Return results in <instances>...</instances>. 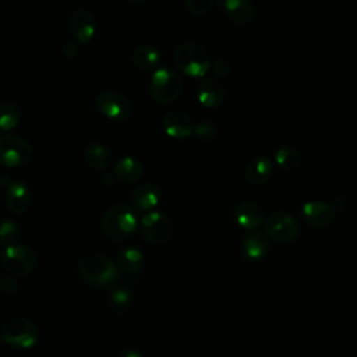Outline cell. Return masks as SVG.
<instances>
[{
    "mask_svg": "<svg viewBox=\"0 0 357 357\" xmlns=\"http://www.w3.org/2000/svg\"><path fill=\"white\" fill-rule=\"evenodd\" d=\"M139 225L138 215L134 208L127 204H114L107 208L100 218V229L103 234L113 240H121L131 234Z\"/></svg>",
    "mask_w": 357,
    "mask_h": 357,
    "instance_id": "cell-1",
    "label": "cell"
},
{
    "mask_svg": "<svg viewBox=\"0 0 357 357\" xmlns=\"http://www.w3.org/2000/svg\"><path fill=\"white\" fill-rule=\"evenodd\" d=\"M173 61L176 67L190 77H204L212 66L208 50L194 40L177 45L173 53Z\"/></svg>",
    "mask_w": 357,
    "mask_h": 357,
    "instance_id": "cell-2",
    "label": "cell"
},
{
    "mask_svg": "<svg viewBox=\"0 0 357 357\" xmlns=\"http://www.w3.org/2000/svg\"><path fill=\"white\" fill-rule=\"evenodd\" d=\"M79 276L92 286H106L119 276L117 265L106 255L93 252L84 255L77 265Z\"/></svg>",
    "mask_w": 357,
    "mask_h": 357,
    "instance_id": "cell-3",
    "label": "cell"
},
{
    "mask_svg": "<svg viewBox=\"0 0 357 357\" xmlns=\"http://www.w3.org/2000/svg\"><path fill=\"white\" fill-rule=\"evenodd\" d=\"M183 91L181 77L166 66H159L151 77L149 93L158 103H170L176 100Z\"/></svg>",
    "mask_w": 357,
    "mask_h": 357,
    "instance_id": "cell-4",
    "label": "cell"
},
{
    "mask_svg": "<svg viewBox=\"0 0 357 357\" xmlns=\"http://www.w3.org/2000/svg\"><path fill=\"white\" fill-rule=\"evenodd\" d=\"M0 261L3 268L15 276L29 275L38 264L35 251L24 244H11L1 250Z\"/></svg>",
    "mask_w": 357,
    "mask_h": 357,
    "instance_id": "cell-5",
    "label": "cell"
},
{
    "mask_svg": "<svg viewBox=\"0 0 357 357\" xmlns=\"http://www.w3.org/2000/svg\"><path fill=\"white\" fill-rule=\"evenodd\" d=\"M1 337L6 343L14 347L29 349L36 343L39 329L31 319L25 317H13L3 325Z\"/></svg>",
    "mask_w": 357,
    "mask_h": 357,
    "instance_id": "cell-6",
    "label": "cell"
},
{
    "mask_svg": "<svg viewBox=\"0 0 357 357\" xmlns=\"http://www.w3.org/2000/svg\"><path fill=\"white\" fill-rule=\"evenodd\" d=\"M32 156L31 144L17 134L0 135V163L15 167L26 163Z\"/></svg>",
    "mask_w": 357,
    "mask_h": 357,
    "instance_id": "cell-7",
    "label": "cell"
},
{
    "mask_svg": "<svg viewBox=\"0 0 357 357\" xmlns=\"http://www.w3.org/2000/svg\"><path fill=\"white\" fill-rule=\"evenodd\" d=\"M139 230L148 241L153 244H160L172 236L173 220L167 213L155 209L141 216Z\"/></svg>",
    "mask_w": 357,
    "mask_h": 357,
    "instance_id": "cell-8",
    "label": "cell"
},
{
    "mask_svg": "<svg viewBox=\"0 0 357 357\" xmlns=\"http://www.w3.org/2000/svg\"><path fill=\"white\" fill-rule=\"evenodd\" d=\"M264 229L268 237L280 243L293 241L300 233V225L297 219L286 211L272 212L265 220Z\"/></svg>",
    "mask_w": 357,
    "mask_h": 357,
    "instance_id": "cell-9",
    "label": "cell"
},
{
    "mask_svg": "<svg viewBox=\"0 0 357 357\" xmlns=\"http://www.w3.org/2000/svg\"><path fill=\"white\" fill-rule=\"evenodd\" d=\"M96 110L112 119V120H124L131 113V102L130 99L116 91H100L93 100Z\"/></svg>",
    "mask_w": 357,
    "mask_h": 357,
    "instance_id": "cell-10",
    "label": "cell"
},
{
    "mask_svg": "<svg viewBox=\"0 0 357 357\" xmlns=\"http://www.w3.org/2000/svg\"><path fill=\"white\" fill-rule=\"evenodd\" d=\"M301 216L305 223L315 227H328L333 223L336 218V212L332 205L328 202L312 199L305 201L301 205Z\"/></svg>",
    "mask_w": 357,
    "mask_h": 357,
    "instance_id": "cell-11",
    "label": "cell"
},
{
    "mask_svg": "<svg viewBox=\"0 0 357 357\" xmlns=\"http://www.w3.org/2000/svg\"><path fill=\"white\" fill-rule=\"evenodd\" d=\"M95 17L86 8H75L68 18V29L74 40L88 43L95 33Z\"/></svg>",
    "mask_w": 357,
    "mask_h": 357,
    "instance_id": "cell-12",
    "label": "cell"
},
{
    "mask_svg": "<svg viewBox=\"0 0 357 357\" xmlns=\"http://www.w3.org/2000/svg\"><path fill=\"white\" fill-rule=\"evenodd\" d=\"M165 132L173 138H187L194 134V121L188 113L180 109H173L166 112L162 120Z\"/></svg>",
    "mask_w": 357,
    "mask_h": 357,
    "instance_id": "cell-13",
    "label": "cell"
},
{
    "mask_svg": "<svg viewBox=\"0 0 357 357\" xmlns=\"http://www.w3.org/2000/svg\"><path fill=\"white\" fill-rule=\"evenodd\" d=\"M7 208L14 213H24L29 209L32 194L29 187L21 180H13L7 184L4 194Z\"/></svg>",
    "mask_w": 357,
    "mask_h": 357,
    "instance_id": "cell-14",
    "label": "cell"
},
{
    "mask_svg": "<svg viewBox=\"0 0 357 357\" xmlns=\"http://www.w3.org/2000/svg\"><path fill=\"white\" fill-rule=\"evenodd\" d=\"M160 199H162V191L153 183H141L134 188L131 194L134 209L144 213L155 211Z\"/></svg>",
    "mask_w": 357,
    "mask_h": 357,
    "instance_id": "cell-15",
    "label": "cell"
},
{
    "mask_svg": "<svg viewBox=\"0 0 357 357\" xmlns=\"http://www.w3.org/2000/svg\"><path fill=\"white\" fill-rule=\"evenodd\" d=\"M226 91L223 84L218 78L206 77L204 78L197 88V98L204 106L215 107L219 106L225 99Z\"/></svg>",
    "mask_w": 357,
    "mask_h": 357,
    "instance_id": "cell-16",
    "label": "cell"
},
{
    "mask_svg": "<svg viewBox=\"0 0 357 357\" xmlns=\"http://www.w3.org/2000/svg\"><path fill=\"white\" fill-rule=\"evenodd\" d=\"M160 59L162 53L159 47L152 43H141L135 46L131 53V61L134 66L144 71H155L160 64Z\"/></svg>",
    "mask_w": 357,
    "mask_h": 357,
    "instance_id": "cell-17",
    "label": "cell"
},
{
    "mask_svg": "<svg viewBox=\"0 0 357 357\" xmlns=\"http://www.w3.org/2000/svg\"><path fill=\"white\" fill-rule=\"evenodd\" d=\"M234 219L244 229H255L264 222V209L255 202L244 201L236 206Z\"/></svg>",
    "mask_w": 357,
    "mask_h": 357,
    "instance_id": "cell-18",
    "label": "cell"
},
{
    "mask_svg": "<svg viewBox=\"0 0 357 357\" xmlns=\"http://www.w3.org/2000/svg\"><path fill=\"white\" fill-rule=\"evenodd\" d=\"M269 250V241L262 231H251L244 236L241 241V254L250 261L262 258Z\"/></svg>",
    "mask_w": 357,
    "mask_h": 357,
    "instance_id": "cell-19",
    "label": "cell"
},
{
    "mask_svg": "<svg viewBox=\"0 0 357 357\" xmlns=\"http://www.w3.org/2000/svg\"><path fill=\"white\" fill-rule=\"evenodd\" d=\"M220 6L229 15V18L240 25L248 24L255 15V6L250 0H223Z\"/></svg>",
    "mask_w": 357,
    "mask_h": 357,
    "instance_id": "cell-20",
    "label": "cell"
},
{
    "mask_svg": "<svg viewBox=\"0 0 357 357\" xmlns=\"http://www.w3.org/2000/svg\"><path fill=\"white\" fill-rule=\"evenodd\" d=\"M272 167V160L266 155H257L245 166L244 174L251 184H262L269 178Z\"/></svg>",
    "mask_w": 357,
    "mask_h": 357,
    "instance_id": "cell-21",
    "label": "cell"
},
{
    "mask_svg": "<svg viewBox=\"0 0 357 357\" xmlns=\"http://www.w3.org/2000/svg\"><path fill=\"white\" fill-rule=\"evenodd\" d=\"M142 173V162L132 155H124L114 163V174L123 181H137Z\"/></svg>",
    "mask_w": 357,
    "mask_h": 357,
    "instance_id": "cell-22",
    "label": "cell"
},
{
    "mask_svg": "<svg viewBox=\"0 0 357 357\" xmlns=\"http://www.w3.org/2000/svg\"><path fill=\"white\" fill-rule=\"evenodd\" d=\"M113 155L110 149L102 142H92L85 149V160L95 170L107 169L112 163Z\"/></svg>",
    "mask_w": 357,
    "mask_h": 357,
    "instance_id": "cell-23",
    "label": "cell"
},
{
    "mask_svg": "<svg viewBox=\"0 0 357 357\" xmlns=\"http://www.w3.org/2000/svg\"><path fill=\"white\" fill-rule=\"evenodd\" d=\"M144 265V254L139 248L135 247H124L117 254V266L127 272L135 273L141 271Z\"/></svg>",
    "mask_w": 357,
    "mask_h": 357,
    "instance_id": "cell-24",
    "label": "cell"
},
{
    "mask_svg": "<svg viewBox=\"0 0 357 357\" xmlns=\"http://www.w3.org/2000/svg\"><path fill=\"white\" fill-rule=\"evenodd\" d=\"M21 119L20 107L13 102H6L0 105V131L13 130Z\"/></svg>",
    "mask_w": 357,
    "mask_h": 357,
    "instance_id": "cell-25",
    "label": "cell"
},
{
    "mask_svg": "<svg viewBox=\"0 0 357 357\" xmlns=\"http://www.w3.org/2000/svg\"><path fill=\"white\" fill-rule=\"evenodd\" d=\"M275 160L282 169H293L301 162V153L294 146L283 145L276 149Z\"/></svg>",
    "mask_w": 357,
    "mask_h": 357,
    "instance_id": "cell-26",
    "label": "cell"
},
{
    "mask_svg": "<svg viewBox=\"0 0 357 357\" xmlns=\"http://www.w3.org/2000/svg\"><path fill=\"white\" fill-rule=\"evenodd\" d=\"M20 234V226L11 219H4L0 222V245L7 247L14 244V240Z\"/></svg>",
    "mask_w": 357,
    "mask_h": 357,
    "instance_id": "cell-27",
    "label": "cell"
},
{
    "mask_svg": "<svg viewBox=\"0 0 357 357\" xmlns=\"http://www.w3.org/2000/svg\"><path fill=\"white\" fill-rule=\"evenodd\" d=\"M218 128L211 120H199L194 126V134L201 141H211L216 137Z\"/></svg>",
    "mask_w": 357,
    "mask_h": 357,
    "instance_id": "cell-28",
    "label": "cell"
},
{
    "mask_svg": "<svg viewBox=\"0 0 357 357\" xmlns=\"http://www.w3.org/2000/svg\"><path fill=\"white\" fill-rule=\"evenodd\" d=\"M184 6L187 7V10L191 14L195 15H205L211 11V8L213 7V1L212 0H185Z\"/></svg>",
    "mask_w": 357,
    "mask_h": 357,
    "instance_id": "cell-29",
    "label": "cell"
},
{
    "mask_svg": "<svg viewBox=\"0 0 357 357\" xmlns=\"http://www.w3.org/2000/svg\"><path fill=\"white\" fill-rule=\"evenodd\" d=\"M211 67H212L213 74H215L218 78H225V77L230 73V68H231L229 60L225 59V57H216V59L213 60V63H212Z\"/></svg>",
    "mask_w": 357,
    "mask_h": 357,
    "instance_id": "cell-30",
    "label": "cell"
},
{
    "mask_svg": "<svg viewBox=\"0 0 357 357\" xmlns=\"http://www.w3.org/2000/svg\"><path fill=\"white\" fill-rule=\"evenodd\" d=\"M0 287L4 293H14L18 289V282L14 276L8 275L0 279Z\"/></svg>",
    "mask_w": 357,
    "mask_h": 357,
    "instance_id": "cell-31",
    "label": "cell"
},
{
    "mask_svg": "<svg viewBox=\"0 0 357 357\" xmlns=\"http://www.w3.org/2000/svg\"><path fill=\"white\" fill-rule=\"evenodd\" d=\"M61 50H63L64 56H67V57H75V56L78 54V52H79L78 42H75V40H66L64 45H63V47H61Z\"/></svg>",
    "mask_w": 357,
    "mask_h": 357,
    "instance_id": "cell-32",
    "label": "cell"
},
{
    "mask_svg": "<svg viewBox=\"0 0 357 357\" xmlns=\"http://www.w3.org/2000/svg\"><path fill=\"white\" fill-rule=\"evenodd\" d=\"M112 300L117 304H124L130 300V293L126 290V289H116L112 294Z\"/></svg>",
    "mask_w": 357,
    "mask_h": 357,
    "instance_id": "cell-33",
    "label": "cell"
},
{
    "mask_svg": "<svg viewBox=\"0 0 357 357\" xmlns=\"http://www.w3.org/2000/svg\"><path fill=\"white\" fill-rule=\"evenodd\" d=\"M119 357H142V356L137 350H124L123 353H120Z\"/></svg>",
    "mask_w": 357,
    "mask_h": 357,
    "instance_id": "cell-34",
    "label": "cell"
},
{
    "mask_svg": "<svg viewBox=\"0 0 357 357\" xmlns=\"http://www.w3.org/2000/svg\"><path fill=\"white\" fill-rule=\"evenodd\" d=\"M1 340H3V337H1V336H0V343H1Z\"/></svg>",
    "mask_w": 357,
    "mask_h": 357,
    "instance_id": "cell-35",
    "label": "cell"
},
{
    "mask_svg": "<svg viewBox=\"0 0 357 357\" xmlns=\"http://www.w3.org/2000/svg\"><path fill=\"white\" fill-rule=\"evenodd\" d=\"M0 279H1V276H0Z\"/></svg>",
    "mask_w": 357,
    "mask_h": 357,
    "instance_id": "cell-36",
    "label": "cell"
}]
</instances>
